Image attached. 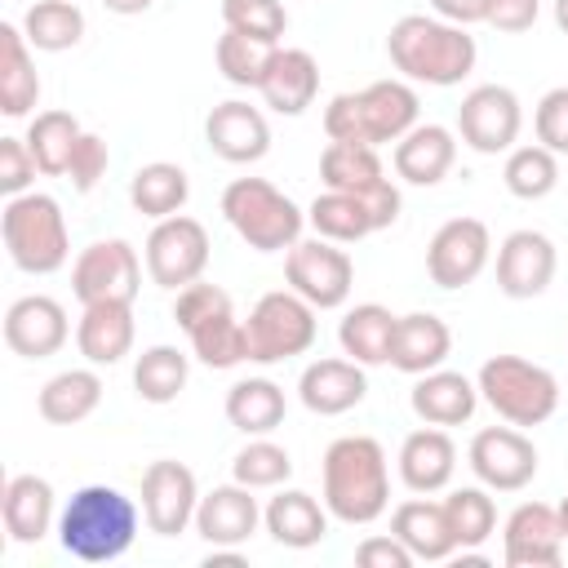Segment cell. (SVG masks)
<instances>
[{"instance_id": "obj_1", "label": "cell", "mask_w": 568, "mask_h": 568, "mask_svg": "<svg viewBox=\"0 0 568 568\" xmlns=\"http://www.w3.org/2000/svg\"><path fill=\"white\" fill-rule=\"evenodd\" d=\"M386 58L408 84L453 89L475 71L479 44L462 22L439 13H404L386 36Z\"/></svg>"}, {"instance_id": "obj_2", "label": "cell", "mask_w": 568, "mask_h": 568, "mask_svg": "<svg viewBox=\"0 0 568 568\" xmlns=\"http://www.w3.org/2000/svg\"><path fill=\"white\" fill-rule=\"evenodd\" d=\"M324 506L337 524L364 528L377 524L390 506V462L373 435H342L324 448L320 462Z\"/></svg>"}, {"instance_id": "obj_3", "label": "cell", "mask_w": 568, "mask_h": 568, "mask_svg": "<svg viewBox=\"0 0 568 568\" xmlns=\"http://www.w3.org/2000/svg\"><path fill=\"white\" fill-rule=\"evenodd\" d=\"M142 524V506L115 484H84L58 510V541L80 564H111L129 555Z\"/></svg>"}, {"instance_id": "obj_4", "label": "cell", "mask_w": 568, "mask_h": 568, "mask_svg": "<svg viewBox=\"0 0 568 568\" xmlns=\"http://www.w3.org/2000/svg\"><path fill=\"white\" fill-rule=\"evenodd\" d=\"M422 115V98L417 89L399 75V80H373L364 89H346L337 98H328L324 106V133L328 142H364V146H382V142H399Z\"/></svg>"}, {"instance_id": "obj_5", "label": "cell", "mask_w": 568, "mask_h": 568, "mask_svg": "<svg viewBox=\"0 0 568 568\" xmlns=\"http://www.w3.org/2000/svg\"><path fill=\"white\" fill-rule=\"evenodd\" d=\"M0 235H4V253L22 275H53L67 266L71 257V231H67V213L53 195L44 191H22L4 200L0 213Z\"/></svg>"}, {"instance_id": "obj_6", "label": "cell", "mask_w": 568, "mask_h": 568, "mask_svg": "<svg viewBox=\"0 0 568 568\" xmlns=\"http://www.w3.org/2000/svg\"><path fill=\"white\" fill-rule=\"evenodd\" d=\"M222 217L257 253H288L306 231V209H297L266 178H235L222 191Z\"/></svg>"}, {"instance_id": "obj_7", "label": "cell", "mask_w": 568, "mask_h": 568, "mask_svg": "<svg viewBox=\"0 0 568 568\" xmlns=\"http://www.w3.org/2000/svg\"><path fill=\"white\" fill-rule=\"evenodd\" d=\"M479 399L510 426H541L559 408V377L524 355H488L475 373Z\"/></svg>"}, {"instance_id": "obj_8", "label": "cell", "mask_w": 568, "mask_h": 568, "mask_svg": "<svg viewBox=\"0 0 568 568\" xmlns=\"http://www.w3.org/2000/svg\"><path fill=\"white\" fill-rule=\"evenodd\" d=\"M315 337H320L315 306L293 288L262 293L244 320V342L253 364H284L293 355H306Z\"/></svg>"}, {"instance_id": "obj_9", "label": "cell", "mask_w": 568, "mask_h": 568, "mask_svg": "<svg viewBox=\"0 0 568 568\" xmlns=\"http://www.w3.org/2000/svg\"><path fill=\"white\" fill-rule=\"evenodd\" d=\"M320 178H324L328 191L359 195L373 209V217H377L382 231L395 226L404 200H399V186L386 178L377 146H364V142H328L320 151Z\"/></svg>"}, {"instance_id": "obj_10", "label": "cell", "mask_w": 568, "mask_h": 568, "mask_svg": "<svg viewBox=\"0 0 568 568\" xmlns=\"http://www.w3.org/2000/svg\"><path fill=\"white\" fill-rule=\"evenodd\" d=\"M284 280L315 311H337V306H346V297L355 288V262L342 244L315 235V240H297L284 253Z\"/></svg>"}, {"instance_id": "obj_11", "label": "cell", "mask_w": 568, "mask_h": 568, "mask_svg": "<svg viewBox=\"0 0 568 568\" xmlns=\"http://www.w3.org/2000/svg\"><path fill=\"white\" fill-rule=\"evenodd\" d=\"M142 257H146L151 284L178 293V288L204 280V266H209V231H204V222H195L186 213L160 217L151 226L146 244H142Z\"/></svg>"}, {"instance_id": "obj_12", "label": "cell", "mask_w": 568, "mask_h": 568, "mask_svg": "<svg viewBox=\"0 0 568 568\" xmlns=\"http://www.w3.org/2000/svg\"><path fill=\"white\" fill-rule=\"evenodd\" d=\"M142 288V257L129 240H93L71 262V293L89 302H133Z\"/></svg>"}, {"instance_id": "obj_13", "label": "cell", "mask_w": 568, "mask_h": 568, "mask_svg": "<svg viewBox=\"0 0 568 568\" xmlns=\"http://www.w3.org/2000/svg\"><path fill=\"white\" fill-rule=\"evenodd\" d=\"M466 466L488 493H519L537 479V444L510 422L484 426L466 448Z\"/></svg>"}, {"instance_id": "obj_14", "label": "cell", "mask_w": 568, "mask_h": 568, "mask_svg": "<svg viewBox=\"0 0 568 568\" xmlns=\"http://www.w3.org/2000/svg\"><path fill=\"white\" fill-rule=\"evenodd\" d=\"M524 106L506 84H475L457 106V138L475 155H506L519 142Z\"/></svg>"}, {"instance_id": "obj_15", "label": "cell", "mask_w": 568, "mask_h": 568, "mask_svg": "<svg viewBox=\"0 0 568 568\" xmlns=\"http://www.w3.org/2000/svg\"><path fill=\"white\" fill-rule=\"evenodd\" d=\"M493 257V231L479 217H448L426 244V275L439 288H466Z\"/></svg>"}, {"instance_id": "obj_16", "label": "cell", "mask_w": 568, "mask_h": 568, "mask_svg": "<svg viewBox=\"0 0 568 568\" xmlns=\"http://www.w3.org/2000/svg\"><path fill=\"white\" fill-rule=\"evenodd\" d=\"M142 524L155 532V537H178L186 528H195V506H200V484H195V470L173 462V457H160L142 470Z\"/></svg>"}, {"instance_id": "obj_17", "label": "cell", "mask_w": 568, "mask_h": 568, "mask_svg": "<svg viewBox=\"0 0 568 568\" xmlns=\"http://www.w3.org/2000/svg\"><path fill=\"white\" fill-rule=\"evenodd\" d=\"M564 528L559 510L546 501H519L501 524V559L506 568H559L564 564Z\"/></svg>"}, {"instance_id": "obj_18", "label": "cell", "mask_w": 568, "mask_h": 568, "mask_svg": "<svg viewBox=\"0 0 568 568\" xmlns=\"http://www.w3.org/2000/svg\"><path fill=\"white\" fill-rule=\"evenodd\" d=\"M555 266H559V253H555L550 235H541L532 226H519L497 244V288L515 302L541 297L555 280Z\"/></svg>"}, {"instance_id": "obj_19", "label": "cell", "mask_w": 568, "mask_h": 568, "mask_svg": "<svg viewBox=\"0 0 568 568\" xmlns=\"http://www.w3.org/2000/svg\"><path fill=\"white\" fill-rule=\"evenodd\" d=\"M71 337V320L67 306L49 293H27L18 302H9L4 311V346L22 359H49L67 346Z\"/></svg>"}, {"instance_id": "obj_20", "label": "cell", "mask_w": 568, "mask_h": 568, "mask_svg": "<svg viewBox=\"0 0 568 568\" xmlns=\"http://www.w3.org/2000/svg\"><path fill=\"white\" fill-rule=\"evenodd\" d=\"M204 142L226 164H257L271 151V124L262 106L244 98H226L204 115Z\"/></svg>"}, {"instance_id": "obj_21", "label": "cell", "mask_w": 568, "mask_h": 568, "mask_svg": "<svg viewBox=\"0 0 568 568\" xmlns=\"http://www.w3.org/2000/svg\"><path fill=\"white\" fill-rule=\"evenodd\" d=\"M368 395V373L364 364H355L351 355H324V359H311L297 377V399L306 413H320V417H342L351 413L355 404H364Z\"/></svg>"}, {"instance_id": "obj_22", "label": "cell", "mask_w": 568, "mask_h": 568, "mask_svg": "<svg viewBox=\"0 0 568 568\" xmlns=\"http://www.w3.org/2000/svg\"><path fill=\"white\" fill-rule=\"evenodd\" d=\"M395 470H399V484L408 493H444L457 475V444L444 426H417L404 435L399 444V457H395Z\"/></svg>"}, {"instance_id": "obj_23", "label": "cell", "mask_w": 568, "mask_h": 568, "mask_svg": "<svg viewBox=\"0 0 568 568\" xmlns=\"http://www.w3.org/2000/svg\"><path fill=\"white\" fill-rule=\"evenodd\" d=\"M0 519L9 541L40 546L49 532H58V497L44 475H9L0 493Z\"/></svg>"}, {"instance_id": "obj_24", "label": "cell", "mask_w": 568, "mask_h": 568, "mask_svg": "<svg viewBox=\"0 0 568 568\" xmlns=\"http://www.w3.org/2000/svg\"><path fill=\"white\" fill-rule=\"evenodd\" d=\"M262 528V506L253 497V488L244 484H217L209 493H200L195 506V532L209 546H244L253 532Z\"/></svg>"}, {"instance_id": "obj_25", "label": "cell", "mask_w": 568, "mask_h": 568, "mask_svg": "<svg viewBox=\"0 0 568 568\" xmlns=\"http://www.w3.org/2000/svg\"><path fill=\"white\" fill-rule=\"evenodd\" d=\"M262 102L275 111V115H302L315 93H320V62L311 49H297V44H275L266 71H262V84H257Z\"/></svg>"}, {"instance_id": "obj_26", "label": "cell", "mask_w": 568, "mask_h": 568, "mask_svg": "<svg viewBox=\"0 0 568 568\" xmlns=\"http://www.w3.org/2000/svg\"><path fill=\"white\" fill-rule=\"evenodd\" d=\"M395 178L408 186H439L457 164V133L448 124H413L395 142Z\"/></svg>"}, {"instance_id": "obj_27", "label": "cell", "mask_w": 568, "mask_h": 568, "mask_svg": "<svg viewBox=\"0 0 568 568\" xmlns=\"http://www.w3.org/2000/svg\"><path fill=\"white\" fill-rule=\"evenodd\" d=\"M328 506L315 501L306 488H284L262 506V528L271 532L275 546L284 550H311L328 537Z\"/></svg>"}, {"instance_id": "obj_28", "label": "cell", "mask_w": 568, "mask_h": 568, "mask_svg": "<svg viewBox=\"0 0 568 568\" xmlns=\"http://www.w3.org/2000/svg\"><path fill=\"white\" fill-rule=\"evenodd\" d=\"M138 324H133V302H89L80 324H75V346L93 368H111L133 351Z\"/></svg>"}, {"instance_id": "obj_29", "label": "cell", "mask_w": 568, "mask_h": 568, "mask_svg": "<svg viewBox=\"0 0 568 568\" xmlns=\"http://www.w3.org/2000/svg\"><path fill=\"white\" fill-rule=\"evenodd\" d=\"M408 404L417 413V422L426 426H462L475 417L479 408V386L466 377V373H453V368H430L413 382L408 390Z\"/></svg>"}, {"instance_id": "obj_30", "label": "cell", "mask_w": 568, "mask_h": 568, "mask_svg": "<svg viewBox=\"0 0 568 568\" xmlns=\"http://www.w3.org/2000/svg\"><path fill=\"white\" fill-rule=\"evenodd\" d=\"M453 351V333L435 311H408L395 320V337H390V368L422 377L430 368H444Z\"/></svg>"}, {"instance_id": "obj_31", "label": "cell", "mask_w": 568, "mask_h": 568, "mask_svg": "<svg viewBox=\"0 0 568 568\" xmlns=\"http://www.w3.org/2000/svg\"><path fill=\"white\" fill-rule=\"evenodd\" d=\"M390 532L413 550V559L422 564H439L448 555H457V541L448 532V515H444V501H430V497H408L390 510Z\"/></svg>"}, {"instance_id": "obj_32", "label": "cell", "mask_w": 568, "mask_h": 568, "mask_svg": "<svg viewBox=\"0 0 568 568\" xmlns=\"http://www.w3.org/2000/svg\"><path fill=\"white\" fill-rule=\"evenodd\" d=\"M36 102H40V75H36L31 44L22 27L0 22V111L9 120H22L31 115Z\"/></svg>"}, {"instance_id": "obj_33", "label": "cell", "mask_w": 568, "mask_h": 568, "mask_svg": "<svg viewBox=\"0 0 568 568\" xmlns=\"http://www.w3.org/2000/svg\"><path fill=\"white\" fill-rule=\"evenodd\" d=\"M98 404H102V377H98V368H62L36 395V408H40V417L49 426H75V422L93 417Z\"/></svg>"}, {"instance_id": "obj_34", "label": "cell", "mask_w": 568, "mask_h": 568, "mask_svg": "<svg viewBox=\"0 0 568 568\" xmlns=\"http://www.w3.org/2000/svg\"><path fill=\"white\" fill-rule=\"evenodd\" d=\"M395 320L382 302H359L342 315L337 324V346L342 355H351L355 364L364 368H377V364H390V337H395Z\"/></svg>"}, {"instance_id": "obj_35", "label": "cell", "mask_w": 568, "mask_h": 568, "mask_svg": "<svg viewBox=\"0 0 568 568\" xmlns=\"http://www.w3.org/2000/svg\"><path fill=\"white\" fill-rule=\"evenodd\" d=\"M186 195H191V178L173 160H151V164L133 169V178H129V204L151 222L182 213Z\"/></svg>"}, {"instance_id": "obj_36", "label": "cell", "mask_w": 568, "mask_h": 568, "mask_svg": "<svg viewBox=\"0 0 568 568\" xmlns=\"http://www.w3.org/2000/svg\"><path fill=\"white\" fill-rule=\"evenodd\" d=\"M284 386H275L271 377H240L226 390V422L244 435H271L275 426H284Z\"/></svg>"}, {"instance_id": "obj_37", "label": "cell", "mask_w": 568, "mask_h": 568, "mask_svg": "<svg viewBox=\"0 0 568 568\" xmlns=\"http://www.w3.org/2000/svg\"><path fill=\"white\" fill-rule=\"evenodd\" d=\"M306 226H311L315 235L333 240V244H355V240L382 231L377 217H373V209H368L359 195H351V191H328V186L311 200Z\"/></svg>"}, {"instance_id": "obj_38", "label": "cell", "mask_w": 568, "mask_h": 568, "mask_svg": "<svg viewBox=\"0 0 568 568\" xmlns=\"http://www.w3.org/2000/svg\"><path fill=\"white\" fill-rule=\"evenodd\" d=\"M22 36L36 53H67L84 40V9L75 0H36L22 13Z\"/></svg>"}, {"instance_id": "obj_39", "label": "cell", "mask_w": 568, "mask_h": 568, "mask_svg": "<svg viewBox=\"0 0 568 568\" xmlns=\"http://www.w3.org/2000/svg\"><path fill=\"white\" fill-rule=\"evenodd\" d=\"M80 133H84L80 120L71 111H62V106H49V111H36L31 115L27 146H31V155H36V164H40L44 178H62L67 173V160H71Z\"/></svg>"}, {"instance_id": "obj_40", "label": "cell", "mask_w": 568, "mask_h": 568, "mask_svg": "<svg viewBox=\"0 0 568 568\" xmlns=\"http://www.w3.org/2000/svg\"><path fill=\"white\" fill-rule=\"evenodd\" d=\"M191 355L204 368H235L248 359V342H244V320H235V306L200 320L195 328H186Z\"/></svg>"}, {"instance_id": "obj_41", "label": "cell", "mask_w": 568, "mask_h": 568, "mask_svg": "<svg viewBox=\"0 0 568 568\" xmlns=\"http://www.w3.org/2000/svg\"><path fill=\"white\" fill-rule=\"evenodd\" d=\"M186 377H191V359L178 346H164V342L146 346L133 364V390L146 404H173L186 390Z\"/></svg>"}, {"instance_id": "obj_42", "label": "cell", "mask_w": 568, "mask_h": 568, "mask_svg": "<svg viewBox=\"0 0 568 568\" xmlns=\"http://www.w3.org/2000/svg\"><path fill=\"white\" fill-rule=\"evenodd\" d=\"M444 515H448V532H453L457 550H479L497 532V501L488 497L484 484L453 488L444 497Z\"/></svg>"}, {"instance_id": "obj_43", "label": "cell", "mask_w": 568, "mask_h": 568, "mask_svg": "<svg viewBox=\"0 0 568 568\" xmlns=\"http://www.w3.org/2000/svg\"><path fill=\"white\" fill-rule=\"evenodd\" d=\"M501 182L515 200H546L559 186V155L541 142L510 146L506 164H501Z\"/></svg>"}, {"instance_id": "obj_44", "label": "cell", "mask_w": 568, "mask_h": 568, "mask_svg": "<svg viewBox=\"0 0 568 568\" xmlns=\"http://www.w3.org/2000/svg\"><path fill=\"white\" fill-rule=\"evenodd\" d=\"M293 475V457L284 444H275L271 435H248V444L231 457V479L244 488H280Z\"/></svg>"}, {"instance_id": "obj_45", "label": "cell", "mask_w": 568, "mask_h": 568, "mask_svg": "<svg viewBox=\"0 0 568 568\" xmlns=\"http://www.w3.org/2000/svg\"><path fill=\"white\" fill-rule=\"evenodd\" d=\"M271 53H275V44L253 40V36H244V31H222L217 44H213V62H217L222 80L235 84V89H257L266 62H271Z\"/></svg>"}, {"instance_id": "obj_46", "label": "cell", "mask_w": 568, "mask_h": 568, "mask_svg": "<svg viewBox=\"0 0 568 568\" xmlns=\"http://www.w3.org/2000/svg\"><path fill=\"white\" fill-rule=\"evenodd\" d=\"M222 22L226 31H244L253 40L280 44V36L288 31V9L284 0H222Z\"/></svg>"}, {"instance_id": "obj_47", "label": "cell", "mask_w": 568, "mask_h": 568, "mask_svg": "<svg viewBox=\"0 0 568 568\" xmlns=\"http://www.w3.org/2000/svg\"><path fill=\"white\" fill-rule=\"evenodd\" d=\"M106 169H111V146H106V138L102 133H80V142H75V151H71V160H67V182H71V191H80V195H89L102 178H106Z\"/></svg>"}, {"instance_id": "obj_48", "label": "cell", "mask_w": 568, "mask_h": 568, "mask_svg": "<svg viewBox=\"0 0 568 568\" xmlns=\"http://www.w3.org/2000/svg\"><path fill=\"white\" fill-rule=\"evenodd\" d=\"M532 129L541 146H550L555 155H568V84H555L541 93L532 111Z\"/></svg>"}, {"instance_id": "obj_49", "label": "cell", "mask_w": 568, "mask_h": 568, "mask_svg": "<svg viewBox=\"0 0 568 568\" xmlns=\"http://www.w3.org/2000/svg\"><path fill=\"white\" fill-rule=\"evenodd\" d=\"M226 306H231V293H226V288L195 280V284L178 288V297H173V324L186 333V328H195L200 320H209V315H217V311H226Z\"/></svg>"}, {"instance_id": "obj_50", "label": "cell", "mask_w": 568, "mask_h": 568, "mask_svg": "<svg viewBox=\"0 0 568 568\" xmlns=\"http://www.w3.org/2000/svg\"><path fill=\"white\" fill-rule=\"evenodd\" d=\"M36 173H40V164H36L27 138H0V191H4V200L31 191Z\"/></svg>"}, {"instance_id": "obj_51", "label": "cell", "mask_w": 568, "mask_h": 568, "mask_svg": "<svg viewBox=\"0 0 568 568\" xmlns=\"http://www.w3.org/2000/svg\"><path fill=\"white\" fill-rule=\"evenodd\" d=\"M355 564L359 568H413L417 559L395 532H386V537H364L355 546Z\"/></svg>"}, {"instance_id": "obj_52", "label": "cell", "mask_w": 568, "mask_h": 568, "mask_svg": "<svg viewBox=\"0 0 568 568\" xmlns=\"http://www.w3.org/2000/svg\"><path fill=\"white\" fill-rule=\"evenodd\" d=\"M537 18H541V0H484V22L506 36L528 31Z\"/></svg>"}, {"instance_id": "obj_53", "label": "cell", "mask_w": 568, "mask_h": 568, "mask_svg": "<svg viewBox=\"0 0 568 568\" xmlns=\"http://www.w3.org/2000/svg\"><path fill=\"white\" fill-rule=\"evenodd\" d=\"M426 4H430V13H439L448 22H462V27L484 22V0H426Z\"/></svg>"}, {"instance_id": "obj_54", "label": "cell", "mask_w": 568, "mask_h": 568, "mask_svg": "<svg viewBox=\"0 0 568 568\" xmlns=\"http://www.w3.org/2000/svg\"><path fill=\"white\" fill-rule=\"evenodd\" d=\"M155 0H102V9L106 13H115V18H138V13H146Z\"/></svg>"}, {"instance_id": "obj_55", "label": "cell", "mask_w": 568, "mask_h": 568, "mask_svg": "<svg viewBox=\"0 0 568 568\" xmlns=\"http://www.w3.org/2000/svg\"><path fill=\"white\" fill-rule=\"evenodd\" d=\"M555 27L568 36V0H555Z\"/></svg>"}, {"instance_id": "obj_56", "label": "cell", "mask_w": 568, "mask_h": 568, "mask_svg": "<svg viewBox=\"0 0 568 568\" xmlns=\"http://www.w3.org/2000/svg\"><path fill=\"white\" fill-rule=\"evenodd\" d=\"M555 510H559V528H564V541H568V493H564V501Z\"/></svg>"}]
</instances>
